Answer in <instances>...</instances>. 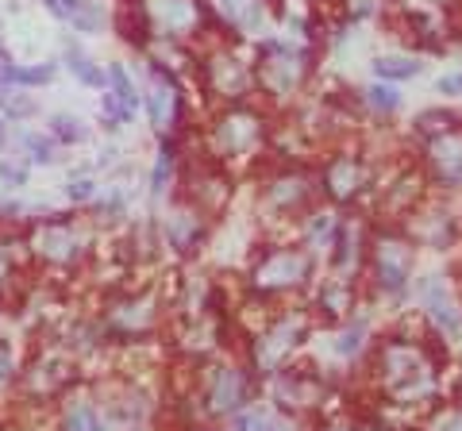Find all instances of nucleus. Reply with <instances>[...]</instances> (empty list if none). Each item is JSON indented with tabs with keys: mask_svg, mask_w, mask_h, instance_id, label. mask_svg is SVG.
Segmentation results:
<instances>
[{
	"mask_svg": "<svg viewBox=\"0 0 462 431\" xmlns=\"http://www.w3.org/2000/svg\"><path fill=\"white\" fill-rule=\"evenodd\" d=\"M370 390L382 400V416L393 424V416L416 420L443 400V354L436 339L412 335H385L374 343L370 354Z\"/></svg>",
	"mask_w": 462,
	"mask_h": 431,
	"instance_id": "obj_1",
	"label": "nucleus"
},
{
	"mask_svg": "<svg viewBox=\"0 0 462 431\" xmlns=\"http://www.w3.org/2000/svg\"><path fill=\"white\" fill-rule=\"evenodd\" d=\"M270 142V116L263 108H254L251 100L243 105H224L212 116L205 132V154L224 170H247L263 158Z\"/></svg>",
	"mask_w": 462,
	"mask_h": 431,
	"instance_id": "obj_2",
	"label": "nucleus"
},
{
	"mask_svg": "<svg viewBox=\"0 0 462 431\" xmlns=\"http://www.w3.org/2000/svg\"><path fill=\"white\" fill-rule=\"evenodd\" d=\"M27 247L39 266L78 270L97 247V224L89 216H51L27 227Z\"/></svg>",
	"mask_w": 462,
	"mask_h": 431,
	"instance_id": "obj_3",
	"label": "nucleus"
},
{
	"mask_svg": "<svg viewBox=\"0 0 462 431\" xmlns=\"http://www.w3.org/2000/svg\"><path fill=\"white\" fill-rule=\"evenodd\" d=\"M309 332H312V312L309 308H273L247 339L251 370L258 373V378H273L278 370H285L289 362H293V354L305 347Z\"/></svg>",
	"mask_w": 462,
	"mask_h": 431,
	"instance_id": "obj_4",
	"label": "nucleus"
},
{
	"mask_svg": "<svg viewBox=\"0 0 462 431\" xmlns=\"http://www.w3.org/2000/svg\"><path fill=\"white\" fill-rule=\"evenodd\" d=\"M316 270V254L305 243H273V247L258 251V258L251 262L247 285L254 297L278 300V297H293L305 293Z\"/></svg>",
	"mask_w": 462,
	"mask_h": 431,
	"instance_id": "obj_5",
	"label": "nucleus"
},
{
	"mask_svg": "<svg viewBox=\"0 0 462 431\" xmlns=\"http://www.w3.org/2000/svg\"><path fill=\"white\" fill-rule=\"evenodd\" d=\"M127 12L139 39L193 42L208 27L205 0H127Z\"/></svg>",
	"mask_w": 462,
	"mask_h": 431,
	"instance_id": "obj_6",
	"label": "nucleus"
},
{
	"mask_svg": "<svg viewBox=\"0 0 462 431\" xmlns=\"http://www.w3.org/2000/svg\"><path fill=\"white\" fill-rule=\"evenodd\" d=\"M200 85L212 100L220 105H243L251 100L258 89V74H254V59H247L231 39H216L200 54Z\"/></svg>",
	"mask_w": 462,
	"mask_h": 431,
	"instance_id": "obj_7",
	"label": "nucleus"
},
{
	"mask_svg": "<svg viewBox=\"0 0 462 431\" xmlns=\"http://www.w3.org/2000/svg\"><path fill=\"white\" fill-rule=\"evenodd\" d=\"M254 74H258V93H266L273 105L293 100L312 74V54L305 47H293L285 39H263L254 54Z\"/></svg>",
	"mask_w": 462,
	"mask_h": 431,
	"instance_id": "obj_8",
	"label": "nucleus"
},
{
	"mask_svg": "<svg viewBox=\"0 0 462 431\" xmlns=\"http://www.w3.org/2000/svg\"><path fill=\"white\" fill-rule=\"evenodd\" d=\"M320 170H309L300 162H285L270 170L258 193V205L270 220H300L309 208L320 205Z\"/></svg>",
	"mask_w": 462,
	"mask_h": 431,
	"instance_id": "obj_9",
	"label": "nucleus"
},
{
	"mask_svg": "<svg viewBox=\"0 0 462 431\" xmlns=\"http://www.w3.org/2000/svg\"><path fill=\"white\" fill-rule=\"evenodd\" d=\"M366 274L382 297H404L416 274V243L401 227H378L370 239Z\"/></svg>",
	"mask_w": 462,
	"mask_h": 431,
	"instance_id": "obj_10",
	"label": "nucleus"
},
{
	"mask_svg": "<svg viewBox=\"0 0 462 431\" xmlns=\"http://www.w3.org/2000/svg\"><path fill=\"white\" fill-rule=\"evenodd\" d=\"M431 178L424 162H401L382 185H374V212L382 227H401L431 197Z\"/></svg>",
	"mask_w": 462,
	"mask_h": 431,
	"instance_id": "obj_11",
	"label": "nucleus"
},
{
	"mask_svg": "<svg viewBox=\"0 0 462 431\" xmlns=\"http://www.w3.org/2000/svg\"><path fill=\"white\" fill-rule=\"evenodd\" d=\"M162 297L154 289H127V293H116L108 297L105 316H100V327H105L108 339H124V343H135V339H147L162 327Z\"/></svg>",
	"mask_w": 462,
	"mask_h": 431,
	"instance_id": "obj_12",
	"label": "nucleus"
},
{
	"mask_svg": "<svg viewBox=\"0 0 462 431\" xmlns=\"http://www.w3.org/2000/svg\"><path fill=\"white\" fill-rule=\"evenodd\" d=\"M251 373L236 366V362H208L197 373V400L205 416L212 420H224V416H239L251 405Z\"/></svg>",
	"mask_w": 462,
	"mask_h": 431,
	"instance_id": "obj_13",
	"label": "nucleus"
},
{
	"mask_svg": "<svg viewBox=\"0 0 462 431\" xmlns=\"http://www.w3.org/2000/svg\"><path fill=\"white\" fill-rule=\"evenodd\" d=\"M378 174H374V162L363 151H331L320 166V193L331 200L336 208L358 205L366 193H374Z\"/></svg>",
	"mask_w": 462,
	"mask_h": 431,
	"instance_id": "obj_14",
	"label": "nucleus"
},
{
	"mask_svg": "<svg viewBox=\"0 0 462 431\" xmlns=\"http://www.w3.org/2000/svg\"><path fill=\"white\" fill-rule=\"evenodd\" d=\"M328 397H331V390H328L324 373H316L312 366L289 362L285 370H278L270 378V400L282 412H293V416H324L328 412Z\"/></svg>",
	"mask_w": 462,
	"mask_h": 431,
	"instance_id": "obj_15",
	"label": "nucleus"
},
{
	"mask_svg": "<svg viewBox=\"0 0 462 431\" xmlns=\"http://www.w3.org/2000/svg\"><path fill=\"white\" fill-rule=\"evenodd\" d=\"M74 381H78V362L62 343L39 347L32 354V362L20 370V393L27 400H54V397H62Z\"/></svg>",
	"mask_w": 462,
	"mask_h": 431,
	"instance_id": "obj_16",
	"label": "nucleus"
},
{
	"mask_svg": "<svg viewBox=\"0 0 462 431\" xmlns=\"http://www.w3.org/2000/svg\"><path fill=\"white\" fill-rule=\"evenodd\" d=\"M231 189H236V185H231V170H224L220 162H212L205 154L200 162L185 170V197L181 200H189L205 220H216V216L227 208Z\"/></svg>",
	"mask_w": 462,
	"mask_h": 431,
	"instance_id": "obj_17",
	"label": "nucleus"
},
{
	"mask_svg": "<svg viewBox=\"0 0 462 431\" xmlns=\"http://www.w3.org/2000/svg\"><path fill=\"white\" fill-rule=\"evenodd\" d=\"M401 232L409 235L416 247L447 251V247H451V243L458 239V216L451 212V205H447V200H439L436 193H431L424 205L401 224Z\"/></svg>",
	"mask_w": 462,
	"mask_h": 431,
	"instance_id": "obj_18",
	"label": "nucleus"
},
{
	"mask_svg": "<svg viewBox=\"0 0 462 431\" xmlns=\"http://www.w3.org/2000/svg\"><path fill=\"white\" fill-rule=\"evenodd\" d=\"M32 247L27 235L0 227V308H16L23 300V285L32 274Z\"/></svg>",
	"mask_w": 462,
	"mask_h": 431,
	"instance_id": "obj_19",
	"label": "nucleus"
},
{
	"mask_svg": "<svg viewBox=\"0 0 462 431\" xmlns=\"http://www.w3.org/2000/svg\"><path fill=\"white\" fill-rule=\"evenodd\" d=\"M420 162L436 189H462V124L420 142Z\"/></svg>",
	"mask_w": 462,
	"mask_h": 431,
	"instance_id": "obj_20",
	"label": "nucleus"
},
{
	"mask_svg": "<svg viewBox=\"0 0 462 431\" xmlns=\"http://www.w3.org/2000/svg\"><path fill=\"white\" fill-rule=\"evenodd\" d=\"M416 300H420L428 320H436L439 332H447V335L462 332V297H455L451 281L443 274H424L420 285H416Z\"/></svg>",
	"mask_w": 462,
	"mask_h": 431,
	"instance_id": "obj_21",
	"label": "nucleus"
},
{
	"mask_svg": "<svg viewBox=\"0 0 462 431\" xmlns=\"http://www.w3.org/2000/svg\"><path fill=\"white\" fill-rule=\"evenodd\" d=\"M370 224L363 216H343L339 224V235H336V247H331V274L339 278H358V270L366 266V254H370Z\"/></svg>",
	"mask_w": 462,
	"mask_h": 431,
	"instance_id": "obj_22",
	"label": "nucleus"
},
{
	"mask_svg": "<svg viewBox=\"0 0 462 431\" xmlns=\"http://www.w3.org/2000/svg\"><path fill=\"white\" fill-rule=\"evenodd\" d=\"M224 339V324H220V312L205 308V312H189L181 316L178 324V347L193 358H208Z\"/></svg>",
	"mask_w": 462,
	"mask_h": 431,
	"instance_id": "obj_23",
	"label": "nucleus"
},
{
	"mask_svg": "<svg viewBox=\"0 0 462 431\" xmlns=\"http://www.w3.org/2000/svg\"><path fill=\"white\" fill-rule=\"evenodd\" d=\"M355 305H358V278H339L331 274L320 293H316V312L324 324H346L355 316Z\"/></svg>",
	"mask_w": 462,
	"mask_h": 431,
	"instance_id": "obj_24",
	"label": "nucleus"
},
{
	"mask_svg": "<svg viewBox=\"0 0 462 431\" xmlns=\"http://www.w3.org/2000/svg\"><path fill=\"white\" fill-rule=\"evenodd\" d=\"M300 239L297 243H305V247L312 254H331V247H336V235H339V224H343V216L336 212V205H316L309 208L305 216H300Z\"/></svg>",
	"mask_w": 462,
	"mask_h": 431,
	"instance_id": "obj_25",
	"label": "nucleus"
},
{
	"mask_svg": "<svg viewBox=\"0 0 462 431\" xmlns=\"http://www.w3.org/2000/svg\"><path fill=\"white\" fill-rule=\"evenodd\" d=\"M147 112H151V124L158 135H170L181 120V93H178V85H173V78H166L162 69H154V85L147 93Z\"/></svg>",
	"mask_w": 462,
	"mask_h": 431,
	"instance_id": "obj_26",
	"label": "nucleus"
},
{
	"mask_svg": "<svg viewBox=\"0 0 462 431\" xmlns=\"http://www.w3.org/2000/svg\"><path fill=\"white\" fill-rule=\"evenodd\" d=\"M105 120L112 127H120L127 124L139 112V89H135V81L132 74H127L124 66H108V85H105Z\"/></svg>",
	"mask_w": 462,
	"mask_h": 431,
	"instance_id": "obj_27",
	"label": "nucleus"
},
{
	"mask_svg": "<svg viewBox=\"0 0 462 431\" xmlns=\"http://www.w3.org/2000/svg\"><path fill=\"white\" fill-rule=\"evenodd\" d=\"M166 239H170V247L181 251V254L197 251L200 239H205V216H200L189 200H181V205L170 212V220H166Z\"/></svg>",
	"mask_w": 462,
	"mask_h": 431,
	"instance_id": "obj_28",
	"label": "nucleus"
},
{
	"mask_svg": "<svg viewBox=\"0 0 462 431\" xmlns=\"http://www.w3.org/2000/svg\"><path fill=\"white\" fill-rule=\"evenodd\" d=\"M42 5L74 32H100V23H105V12L97 0H42Z\"/></svg>",
	"mask_w": 462,
	"mask_h": 431,
	"instance_id": "obj_29",
	"label": "nucleus"
},
{
	"mask_svg": "<svg viewBox=\"0 0 462 431\" xmlns=\"http://www.w3.org/2000/svg\"><path fill=\"white\" fill-rule=\"evenodd\" d=\"M143 50L151 54V62L154 69H170V74H181L185 66L193 62V54L185 50V42H170V39H143Z\"/></svg>",
	"mask_w": 462,
	"mask_h": 431,
	"instance_id": "obj_30",
	"label": "nucleus"
},
{
	"mask_svg": "<svg viewBox=\"0 0 462 431\" xmlns=\"http://www.w3.org/2000/svg\"><path fill=\"white\" fill-rule=\"evenodd\" d=\"M420 431H462V400H436L424 416L420 424H416Z\"/></svg>",
	"mask_w": 462,
	"mask_h": 431,
	"instance_id": "obj_31",
	"label": "nucleus"
},
{
	"mask_svg": "<svg viewBox=\"0 0 462 431\" xmlns=\"http://www.w3.org/2000/svg\"><path fill=\"white\" fill-rule=\"evenodd\" d=\"M62 431H108V424L93 400H69L62 412Z\"/></svg>",
	"mask_w": 462,
	"mask_h": 431,
	"instance_id": "obj_32",
	"label": "nucleus"
},
{
	"mask_svg": "<svg viewBox=\"0 0 462 431\" xmlns=\"http://www.w3.org/2000/svg\"><path fill=\"white\" fill-rule=\"evenodd\" d=\"M231 27H239V32H258L263 27V16H266V5L263 0H220Z\"/></svg>",
	"mask_w": 462,
	"mask_h": 431,
	"instance_id": "obj_33",
	"label": "nucleus"
},
{
	"mask_svg": "<svg viewBox=\"0 0 462 431\" xmlns=\"http://www.w3.org/2000/svg\"><path fill=\"white\" fill-rule=\"evenodd\" d=\"M455 124H462V116H455V112H447V108H424L420 116L412 120V132H416V139H436V135H443V132H451Z\"/></svg>",
	"mask_w": 462,
	"mask_h": 431,
	"instance_id": "obj_34",
	"label": "nucleus"
},
{
	"mask_svg": "<svg viewBox=\"0 0 462 431\" xmlns=\"http://www.w3.org/2000/svg\"><path fill=\"white\" fill-rule=\"evenodd\" d=\"M374 74H378V81H409L420 74V62L412 59V54H382L378 62H374Z\"/></svg>",
	"mask_w": 462,
	"mask_h": 431,
	"instance_id": "obj_35",
	"label": "nucleus"
},
{
	"mask_svg": "<svg viewBox=\"0 0 462 431\" xmlns=\"http://www.w3.org/2000/svg\"><path fill=\"white\" fill-rule=\"evenodd\" d=\"M66 66H69V74H74L81 85H89V89H105V85H108V74H105V69L93 66V62H89V54H81L74 42L66 47Z\"/></svg>",
	"mask_w": 462,
	"mask_h": 431,
	"instance_id": "obj_36",
	"label": "nucleus"
},
{
	"mask_svg": "<svg viewBox=\"0 0 462 431\" xmlns=\"http://www.w3.org/2000/svg\"><path fill=\"white\" fill-rule=\"evenodd\" d=\"M331 351H336L339 358H355V354H363V351H366V324L346 320V324L339 327L336 343H331Z\"/></svg>",
	"mask_w": 462,
	"mask_h": 431,
	"instance_id": "obj_37",
	"label": "nucleus"
},
{
	"mask_svg": "<svg viewBox=\"0 0 462 431\" xmlns=\"http://www.w3.org/2000/svg\"><path fill=\"white\" fill-rule=\"evenodd\" d=\"M363 100H366L370 112H378V116H393L401 108V93L389 81H378V85H370V89H363Z\"/></svg>",
	"mask_w": 462,
	"mask_h": 431,
	"instance_id": "obj_38",
	"label": "nucleus"
},
{
	"mask_svg": "<svg viewBox=\"0 0 462 431\" xmlns=\"http://www.w3.org/2000/svg\"><path fill=\"white\" fill-rule=\"evenodd\" d=\"M173 166H178V147H173V142H162V151H158V158H154V174H151V193L154 197L166 193V185L173 178Z\"/></svg>",
	"mask_w": 462,
	"mask_h": 431,
	"instance_id": "obj_39",
	"label": "nucleus"
},
{
	"mask_svg": "<svg viewBox=\"0 0 462 431\" xmlns=\"http://www.w3.org/2000/svg\"><path fill=\"white\" fill-rule=\"evenodd\" d=\"M54 78L51 66H8L0 85H23V89H35V85H47Z\"/></svg>",
	"mask_w": 462,
	"mask_h": 431,
	"instance_id": "obj_40",
	"label": "nucleus"
},
{
	"mask_svg": "<svg viewBox=\"0 0 462 431\" xmlns=\"http://www.w3.org/2000/svg\"><path fill=\"white\" fill-rule=\"evenodd\" d=\"M278 12L293 32H305L312 23V0H278Z\"/></svg>",
	"mask_w": 462,
	"mask_h": 431,
	"instance_id": "obj_41",
	"label": "nucleus"
},
{
	"mask_svg": "<svg viewBox=\"0 0 462 431\" xmlns=\"http://www.w3.org/2000/svg\"><path fill=\"white\" fill-rule=\"evenodd\" d=\"M389 0H339V8H343V16L346 20H374V16H382Z\"/></svg>",
	"mask_w": 462,
	"mask_h": 431,
	"instance_id": "obj_42",
	"label": "nucleus"
},
{
	"mask_svg": "<svg viewBox=\"0 0 462 431\" xmlns=\"http://www.w3.org/2000/svg\"><path fill=\"white\" fill-rule=\"evenodd\" d=\"M0 112H8V116H32L35 112V100L27 96V93H12V89H5V85H0Z\"/></svg>",
	"mask_w": 462,
	"mask_h": 431,
	"instance_id": "obj_43",
	"label": "nucleus"
},
{
	"mask_svg": "<svg viewBox=\"0 0 462 431\" xmlns=\"http://www.w3.org/2000/svg\"><path fill=\"white\" fill-rule=\"evenodd\" d=\"M316 431H363V416H351V412H324Z\"/></svg>",
	"mask_w": 462,
	"mask_h": 431,
	"instance_id": "obj_44",
	"label": "nucleus"
},
{
	"mask_svg": "<svg viewBox=\"0 0 462 431\" xmlns=\"http://www.w3.org/2000/svg\"><path fill=\"white\" fill-rule=\"evenodd\" d=\"M51 135L62 139V142H81V139H85V127H81V120H74V116H54V120H51Z\"/></svg>",
	"mask_w": 462,
	"mask_h": 431,
	"instance_id": "obj_45",
	"label": "nucleus"
},
{
	"mask_svg": "<svg viewBox=\"0 0 462 431\" xmlns=\"http://www.w3.org/2000/svg\"><path fill=\"white\" fill-rule=\"evenodd\" d=\"M20 142L32 151L35 162H51V158H54V142H47L42 135H20Z\"/></svg>",
	"mask_w": 462,
	"mask_h": 431,
	"instance_id": "obj_46",
	"label": "nucleus"
},
{
	"mask_svg": "<svg viewBox=\"0 0 462 431\" xmlns=\"http://www.w3.org/2000/svg\"><path fill=\"white\" fill-rule=\"evenodd\" d=\"M12 381H16V358H12L8 343H0V390H8Z\"/></svg>",
	"mask_w": 462,
	"mask_h": 431,
	"instance_id": "obj_47",
	"label": "nucleus"
},
{
	"mask_svg": "<svg viewBox=\"0 0 462 431\" xmlns=\"http://www.w3.org/2000/svg\"><path fill=\"white\" fill-rule=\"evenodd\" d=\"M0 181L12 185V189H20V185L27 181V170L20 162H0Z\"/></svg>",
	"mask_w": 462,
	"mask_h": 431,
	"instance_id": "obj_48",
	"label": "nucleus"
},
{
	"mask_svg": "<svg viewBox=\"0 0 462 431\" xmlns=\"http://www.w3.org/2000/svg\"><path fill=\"white\" fill-rule=\"evenodd\" d=\"M436 89H439L443 96H462V74H443V78L436 81Z\"/></svg>",
	"mask_w": 462,
	"mask_h": 431,
	"instance_id": "obj_49",
	"label": "nucleus"
},
{
	"mask_svg": "<svg viewBox=\"0 0 462 431\" xmlns=\"http://www.w3.org/2000/svg\"><path fill=\"white\" fill-rule=\"evenodd\" d=\"M251 431H289L278 416H251Z\"/></svg>",
	"mask_w": 462,
	"mask_h": 431,
	"instance_id": "obj_50",
	"label": "nucleus"
},
{
	"mask_svg": "<svg viewBox=\"0 0 462 431\" xmlns=\"http://www.w3.org/2000/svg\"><path fill=\"white\" fill-rule=\"evenodd\" d=\"M93 193H97L93 181H85V178L81 181H69V200H93Z\"/></svg>",
	"mask_w": 462,
	"mask_h": 431,
	"instance_id": "obj_51",
	"label": "nucleus"
},
{
	"mask_svg": "<svg viewBox=\"0 0 462 431\" xmlns=\"http://www.w3.org/2000/svg\"><path fill=\"white\" fill-rule=\"evenodd\" d=\"M12 62H8V50L5 47H0V78H5V69H8Z\"/></svg>",
	"mask_w": 462,
	"mask_h": 431,
	"instance_id": "obj_52",
	"label": "nucleus"
},
{
	"mask_svg": "<svg viewBox=\"0 0 462 431\" xmlns=\"http://www.w3.org/2000/svg\"><path fill=\"white\" fill-rule=\"evenodd\" d=\"M424 5H439V0H424Z\"/></svg>",
	"mask_w": 462,
	"mask_h": 431,
	"instance_id": "obj_53",
	"label": "nucleus"
},
{
	"mask_svg": "<svg viewBox=\"0 0 462 431\" xmlns=\"http://www.w3.org/2000/svg\"><path fill=\"white\" fill-rule=\"evenodd\" d=\"M0 139H5V127H0Z\"/></svg>",
	"mask_w": 462,
	"mask_h": 431,
	"instance_id": "obj_54",
	"label": "nucleus"
}]
</instances>
